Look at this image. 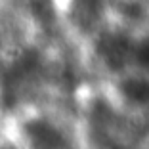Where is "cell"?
Returning a JSON list of instances; mask_svg holds the SVG:
<instances>
[{
	"label": "cell",
	"mask_w": 149,
	"mask_h": 149,
	"mask_svg": "<svg viewBox=\"0 0 149 149\" xmlns=\"http://www.w3.org/2000/svg\"><path fill=\"white\" fill-rule=\"evenodd\" d=\"M134 44L120 33H107L97 40V56L111 71H123L132 57Z\"/></svg>",
	"instance_id": "obj_1"
},
{
	"label": "cell",
	"mask_w": 149,
	"mask_h": 149,
	"mask_svg": "<svg viewBox=\"0 0 149 149\" xmlns=\"http://www.w3.org/2000/svg\"><path fill=\"white\" fill-rule=\"evenodd\" d=\"M29 138L40 149H67L65 136L46 120H35L29 124Z\"/></svg>",
	"instance_id": "obj_2"
},
{
	"label": "cell",
	"mask_w": 149,
	"mask_h": 149,
	"mask_svg": "<svg viewBox=\"0 0 149 149\" xmlns=\"http://www.w3.org/2000/svg\"><path fill=\"white\" fill-rule=\"evenodd\" d=\"M118 90L124 100L132 105H149V80L140 79V77H130L118 84Z\"/></svg>",
	"instance_id": "obj_3"
},
{
	"label": "cell",
	"mask_w": 149,
	"mask_h": 149,
	"mask_svg": "<svg viewBox=\"0 0 149 149\" xmlns=\"http://www.w3.org/2000/svg\"><path fill=\"white\" fill-rule=\"evenodd\" d=\"M74 10H77V17L84 25H92L101 13V2L100 0H74Z\"/></svg>",
	"instance_id": "obj_4"
},
{
	"label": "cell",
	"mask_w": 149,
	"mask_h": 149,
	"mask_svg": "<svg viewBox=\"0 0 149 149\" xmlns=\"http://www.w3.org/2000/svg\"><path fill=\"white\" fill-rule=\"evenodd\" d=\"M132 59L136 61L138 67H141L143 71H149V36L132 48Z\"/></svg>",
	"instance_id": "obj_5"
}]
</instances>
